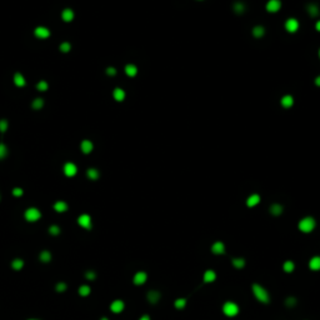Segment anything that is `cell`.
<instances>
[{
  "label": "cell",
  "mask_w": 320,
  "mask_h": 320,
  "mask_svg": "<svg viewBox=\"0 0 320 320\" xmlns=\"http://www.w3.org/2000/svg\"><path fill=\"white\" fill-rule=\"evenodd\" d=\"M81 150H83V153H85V154H89L92 150H93V143L92 141H89V140H84L83 143H81Z\"/></svg>",
  "instance_id": "obj_18"
},
{
  "label": "cell",
  "mask_w": 320,
  "mask_h": 320,
  "mask_svg": "<svg viewBox=\"0 0 320 320\" xmlns=\"http://www.w3.org/2000/svg\"><path fill=\"white\" fill-rule=\"evenodd\" d=\"M35 35H36L38 38L45 39V38H48V36L50 35V31H49V29H46V28H44V26H39V28L35 29Z\"/></svg>",
  "instance_id": "obj_13"
},
{
  "label": "cell",
  "mask_w": 320,
  "mask_h": 320,
  "mask_svg": "<svg viewBox=\"0 0 320 320\" xmlns=\"http://www.w3.org/2000/svg\"><path fill=\"white\" fill-rule=\"evenodd\" d=\"M259 203H260V197H259L258 194H253V195H250V197L246 199V205H248L249 208H253V207L258 205Z\"/></svg>",
  "instance_id": "obj_14"
},
{
  "label": "cell",
  "mask_w": 320,
  "mask_h": 320,
  "mask_svg": "<svg viewBox=\"0 0 320 320\" xmlns=\"http://www.w3.org/2000/svg\"><path fill=\"white\" fill-rule=\"evenodd\" d=\"M102 320H108V319H107V318H103V319H102Z\"/></svg>",
  "instance_id": "obj_49"
},
{
  "label": "cell",
  "mask_w": 320,
  "mask_h": 320,
  "mask_svg": "<svg viewBox=\"0 0 320 320\" xmlns=\"http://www.w3.org/2000/svg\"><path fill=\"white\" fill-rule=\"evenodd\" d=\"M79 294L83 295V296L89 295V294H90V288H89L88 285H81V286L79 288Z\"/></svg>",
  "instance_id": "obj_30"
},
{
  "label": "cell",
  "mask_w": 320,
  "mask_h": 320,
  "mask_svg": "<svg viewBox=\"0 0 320 320\" xmlns=\"http://www.w3.org/2000/svg\"><path fill=\"white\" fill-rule=\"evenodd\" d=\"M319 56H320V50H319Z\"/></svg>",
  "instance_id": "obj_50"
},
{
  "label": "cell",
  "mask_w": 320,
  "mask_h": 320,
  "mask_svg": "<svg viewBox=\"0 0 320 320\" xmlns=\"http://www.w3.org/2000/svg\"><path fill=\"white\" fill-rule=\"evenodd\" d=\"M264 33H265V30H264V28L261 25H258V26H255L253 29V34H254L255 38H261L264 35Z\"/></svg>",
  "instance_id": "obj_27"
},
{
  "label": "cell",
  "mask_w": 320,
  "mask_h": 320,
  "mask_svg": "<svg viewBox=\"0 0 320 320\" xmlns=\"http://www.w3.org/2000/svg\"><path fill=\"white\" fill-rule=\"evenodd\" d=\"M315 226H317V221H315V219L312 218V216H305V218H303V219L299 221V224H298V228H299V230H300L302 233H312V231L315 229Z\"/></svg>",
  "instance_id": "obj_2"
},
{
  "label": "cell",
  "mask_w": 320,
  "mask_h": 320,
  "mask_svg": "<svg viewBox=\"0 0 320 320\" xmlns=\"http://www.w3.org/2000/svg\"><path fill=\"white\" fill-rule=\"evenodd\" d=\"M315 85H318V87H320V75L315 79Z\"/></svg>",
  "instance_id": "obj_47"
},
{
  "label": "cell",
  "mask_w": 320,
  "mask_h": 320,
  "mask_svg": "<svg viewBox=\"0 0 320 320\" xmlns=\"http://www.w3.org/2000/svg\"><path fill=\"white\" fill-rule=\"evenodd\" d=\"M308 11H309V14H310L312 16H315V15H318V13H319L317 5H313V4L308 6Z\"/></svg>",
  "instance_id": "obj_33"
},
{
  "label": "cell",
  "mask_w": 320,
  "mask_h": 320,
  "mask_svg": "<svg viewBox=\"0 0 320 320\" xmlns=\"http://www.w3.org/2000/svg\"><path fill=\"white\" fill-rule=\"evenodd\" d=\"M251 289H253V294L254 296L260 302V303H264V304H268L270 302V295L268 293V290L265 288H263L260 284H253L251 285Z\"/></svg>",
  "instance_id": "obj_1"
},
{
  "label": "cell",
  "mask_w": 320,
  "mask_h": 320,
  "mask_svg": "<svg viewBox=\"0 0 320 320\" xmlns=\"http://www.w3.org/2000/svg\"><path fill=\"white\" fill-rule=\"evenodd\" d=\"M13 268L15 269V270H20L21 268H23V265H24V261L21 260V259H15L14 261H13Z\"/></svg>",
  "instance_id": "obj_31"
},
{
  "label": "cell",
  "mask_w": 320,
  "mask_h": 320,
  "mask_svg": "<svg viewBox=\"0 0 320 320\" xmlns=\"http://www.w3.org/2000/svg\"><path fill=\"white\" fill-rule=\"evenodd\" d=\"M223 313L226 315V317H235L238 315L239 313V305L234 302H226L224 305H223Z\"/></svg>",
  "instance_id": "obj_3"
},
{
  "label": "cell",
  "mask_w": 320,
  "mask_h": 320,
  "mask_svg": "<svg viewBox=\"0 0 320 320\" xmlns=\"http://www.w3.org/2000/svg\"><path fill=\"white\" fill-rule=\"evenodd\" d=\"M14 83H15L16 87H24L25 85V79H24V76L21 74L18 73V74L14 75Z\"/></svg>",
  "instance_id": "obj_24"
},
{
  "label": "cell",
  "mask_w": 320,
  "mask_h": 320,
  "mask_svg": "<svg viewBox=\"0 0 320 320\" xmlns=\"http://www.w3.org/2000/svg\"><path fill=\"white\" fill-rule=\"evenodd\" d=\"M40 216H41V214L36 208H30L25 212V218L29 221H36L38 219H40Z\"/></svg>",
  "instance_id": "obj_4"
},
{
  "label": "cell",
  "mask_w": 320,
  "mask_h": 320,
  "mask_svg": "<svg viewBox=\"0 0 320 320\" xmlns=\"http://www.w3.org/2000/svg\"><path fill=\"white\" fill-rule=\"evenodd\" d=\"M49 231H50V234H53V235H58V234L60 233V228L56 226V225H51L50 229H49Z\"/></svg>",
  "instance_id": "obj_37"
},
{
  "label": "cell",
  "mask_w": 320,
  "mask_h": 320,
  "mask_svg": "<svg viewBox=\"0 0 320 320\" xmlns=\"http://www.w3.org/2000/svg\"><path fill=\"white\" fill-rule=\"evenodd\" d=\"M280 8H281L280 0H269L268 4H266V10L269 13H276Z\"/></svg>",
  "instance_id": "obj_7"
},
{
  "label": "cell",
  "mask_w": 320,
  "mask_h": 320,
  "mask_svg": "<svg viewBox=\"0 0 320 320\" xmlns=\"http://www.w3.org/2000/svg\"><path fill=\"white\" fill-rule=\"evenodd\" d=\"M50 259H51V254H50L48 250H44V251L40 254V260H41V261L48 263V261H50Z\"/></svg>",
  "instance_id": "obj_29"
},
{
  "label": "cell",
  "mask_w": 320,
  "mask_h": 320,
  "mask_svg": "<svg viewBox=\"0 0 320 320\" xmlns=\"http://www.w3.org/2000/svg\"><path fill=\"white\" fill-rule=\"evenodd\" d=\"M315 29H317L318 31H320V20L317 23V24H315Z\"/></svg>",
  "instance_id": "obj_48"
},
{
  "label": "cell",
  "mask_w": 320,
  "mask_h": 320,
  "mask_svg": "<svg viewBox=\"0 0 320 320\" xmlns=\"http://www.w3.org/2000/svg\"><path fill=\"white\" fill-rule=\"evenodd\" d=\"M124 303L121 302V300H114L113 303H111V305H110V309H111V312L113 313H121L123 310H124Z\"/></svg>",
  "instance_id": "obj_11"
},
{
  "label": "cell",
  "mask_w": 320,
  "mask_h": 320,
  "mask_svg": "<svg viewBox=\"0 0 320 320\" xmlns=\"http://www.w3.org/2000/svg\"><path fill=\"white\" fill-rule=\"evenodd\" d=\"M13 194H14L15 197H21V195H23V190H21L20 188H15V189L13 190Z\"/></svg>",
  "instance_id": "obj_43"
},
{
  "label": "cell",
  "mask_w": 320,
  "mask_h": 320,
  "mask_svg": "<svg viewBox=\"0 0 320 320\" xmlns=\"http://www.w3.org/2000/svg\"><path fill=\"white\" fill-rule=\"evenodd\" d=\"M174 307H175L176 309H179V310L184 309V308L186 307V299H184V298H179V299H176V300H175V303H174Z\"/></svg>",
  "instance_id": "obj_26"
},
{
  "label": "cell",
  "mask_w": 320,
  "mask_h": 320,
  "mask_svg": "<svg viewBox=\"0 0 320 320\" xmlns=\"http://www.w3.org/2000/svg\"><path fill=\"white\" fill-rule=\"evenodd\" d=\"M6 154H8V149H6V146H5L4 144H0V159L5 158V156H6Z\"/></svg>",
  "instance_id": "obj_36"
},
{
  "label": "cell",
  "mask_w": 320,
  "mask_h": 320,
  "mask_svg": "<svg viewBox=\"0 0 320 320\" xmlns=\"http://www.w3.org/2000/svg\"><path fill=\"white\" fill-rule=\"evenodd\" d=\"M107 73L109 75H115V74H116V70H115L114 68H108Z\"/></svg>",
  "instance_id": "obj_45"
},
{
  "label": "cell",
  "mask_w": 320,
  "mask_h": 320,
  "mask_svg": "<svg viewBox=\"0 0 320 320\" xmlns=\"http://www.w3.org/2000/svg\"><path fill=\"white\" fill-rule=\"evenodd\" d=\"M113 95H114V99L118 100V102H123V100L125 99V92H124L123 89H119V88L114 90Z\"/></svg>",
  "instance_id": "obj_17"
},
{
  "label": "cell",
  "mask_w": 320,
  "mask_h": 320,
  "mask_svg": "<svg viewBox=\"0 0 320 320\" xmlns=\"http://www.w3.org/2000/svg\"><path fill=\"white\" fill-rule=\"evenodd\" d=\"M38 89H39V90H41V92L46 90V89H48V84H46V81H40V83L38 84Z\"/></svg>",
  "instance_id": "obj_40"
},
{
  "label": "cell",
  "mask_w": 320,
  "mask_h": 320,
  "mask_svg": "<svg viewBox=\"0 0 320 320\" xmlns=\"http://www.w3.org/2000/svg\"><path fill=\"white\" fill-rule=\"evenodd\" d=\"M309 268L312 270H320V256H313L309 261Z\"/></svg>",
  "instance_id": "obj_16"
},
{
  "label": "cell",
  "mask_w": 320,
  "mask_h": 320,
  "mask_svg": "<svg viewBox=\"0 0 320 320\" xmlns=\"http://www.w3.org/2000/svg\"><path fill=\"white\" fill-rule=\"evenodd\" d=\"M203 279H204L205 283H213L216 279V273L214 270H207L203 275Z\"/></svg>",
  "instance_id": "obj_15"
},
{
  "label": "cell",
  "mask_w": 320,
  "mask_h": 320,
  "mask_svg": "<svg viewBox=\"0 0 320 320\" xmlns=\"http://www.w3.org/2000/svg\"><path fill=\"white\" fill-rule=\"evenodd\" d=\"M233 266H235L236 269H243L244 266H245V259H243V258H235V259H233Z\"/></svg>",
  "instance_id": "obj_23"
},
{
  "label": "cell",
  "mask_w": 320,
  "mask_h": 320,
  "mask_svg": "<svg viewBox=\"0 0 320 320\" xmlns=\"http://www.w3.org/2000/svg\"><path fill=\"white\" fill-rule=\"evenodd\" d=\"M43 104H44L43 99H35V100L33 102V108H34V109H40V108L43 107Z\"/></svg>",
  "instance_id": "obj_35"
},
{
  "label": "cell",
  "mask_w": 320,
  "mask_h": 320,
  "mask_svg": "<svg viewBox=\"0 0 320 320\" xmlns=\"http://www.w3.org/2000/svg\"><path fill=\"white\" fill-rule=\"evenodd\" d=\"M85 276H87L89 280H94L97 275H95V273H94V271H92V270H90V271H88V273L85 274Z\"/></svg>",
  "instance_id": "obj_42"
},
{
  "label": "cell",
  "mask_w": 320,
  "mask_h": 320,
  "mask_svg": "<svg viewBox=\"0 0 320 320\" xmlns=\"http://www.w3.org/2000/svg\"><path fill=\"white\" fill-rule=\"evenodd\" d=\"M64 173L66 176H74L76 174V166L73 163H68L64 165Z\"/></svg>",
  "instance_id": "obj_12"
},
{
  "label": "cell",
  "mask_w": 320,
  "mask_h": 320,
  "mask_svg": "<svg viewBox=\"0 0 320 320\" xmlns=\"http://www.w3.org/2000/svg\"><path fill=\"white\" fill-rule=\"evenodd\" d=\"M295 269V264L291 261V260H286L284 264H283V270L285 273H293Z\"/></svg>",
  "instance_id": "obj_19"
},
{
  "label": "cell",
  "mask_w": 320,
  "mask_h": 320,
  "mask_svg": "<svg viewBox=\"0 0 320 320\" xmlns=\"http://www.w3.org/2000/svg\"><path fill=\"white\" fill-rule=\"evenodd\" d=\"M146 279H148V274H146L145 271H138V273L134 275L133 281H134L135 285H141V284H144V283L146 281Z\"/></svg>",
  "instance_id": "obj_6"
},
{
  "label": "cell",
  "mask_w": 320,
  "mask_h": 320,
  "mask_svg": "<svg viewBox=\"0 0 320 320\" xmlns=\"http://www.w3.org/2000/svg\"><path fill=\"white\" fill-rule=\"evenodd\" d=\"M8 129V121L6 120H0V131H5Z\"/></svg>",
  "instance_id": "obj_41"
},
{
  "label": "cell",
  "mask_w": 320,
  "mask_h": 320,
  "mask_svg": "<svg viewBox=\"0 0 320 320\" xmlns=\"http://www.w3.org/2000/svg\"><path fill=\"white\" fill-rule=\"evenodd\" d=\"M88 176H89L90 179L95 180V179L99 178V171L95 170V169H89V170H88Z\"/></svg>",
  "instance_id": "obj_32"
},
{
  "label": "cell",
  "mask_w": 320,
  "mask_h": 320,
  "mask_svg": "<svg viewBox=\"0 0 320 320\" xmlns=\"http://www.w3.org/2000/svg\"><path fill=\"white\" fill-rule=\"evenodd\" d=\"M234 10H235L236 13H241V11L244 10V5L240 4V3H236V4L234 5Z\"/></svg>",
  "instance_id": "obj_39"
},
{
  "label": "cell",
  "mask_w": 320,
  "mask_h": 320,
  "mask_svg": "<svg viewBox=\"0 0 320 320\" xmlns=\"http://www.w3.org/2000/svg\"><path fill=\"white\" fill-rule=\"evenodd\" d=\"M299 28V21L296 19H288L285 21V29L289 31V33H295Z\"/></svg>",
  "instance_id": "obj_5"
},
{
  "label": "cell",
  "mask_w": 320,
  "mask_h": 320,
  "mask_svg": "<svg viewBox=\"0 0 320 320\" xmlns=\"http://www.w3.org/2000/svg\"><path fill=\"white\" fill-rule=\"evenodd\" d=\"M54 209H55L56 212H59V213H63V212H65V210L68 209V205H66V203H64V202H58V203H55Z\"/></svg>",
  "instance_id": "obj_28"
},
{
  "label": "cell",
  "mask_w": 320,
  "mask_h": 320,
  "mask_svg": "<svg viewBox=\"0 0 320 320\" xmlns=\"http://www.w3.org/2000/svg\"><path fill=\"white\" fill-rule=\"evenodd\" d=\"M139 320H151V319H150V317H149V315H143V317H141Z\"/></svg>",
  "instance_id": "obj_46"
},
{
  "label": "cell",
  "mask_w": 320,
  "mask_h": 320,
  "mask_svg": "<svg viewBox=\"0 0 320 320\" xmlns=\"http://www.w3.org/2000/svg\"><path fill=\"white\" fill-rule=\"evenodd\" d=\"M78 221H79V224H80L83 228H85V229H92V219H90L89 215H87V214L80 215L79 219H78Z\"/></svg>",
  "instance_id": "obj_9"
},
{
  "label": "cell",
  "mask_w": 320,
  "mask_h": 320,
  "mask_svg": "<svg viewBox=\"0 0 320 320\" xmlns=\"http://www.w3.org/2000/svg\"><path fill=\"white\" fill-rule=\"evenodd\" d=\"M212 251L213 254H216V255H221L225 253V245L223 241H215L213 245H212Z\"/></svg>",
  "instance_id": "obj_8"
},
{
  "label": "cell",
  "mask_w": 320,
  "mask_h": 320,
  "mask_svg": "<svg viewBox=\"0 0 320 320\" xmlns=\"http://www.w3.org/2000/svg\"><path fill=\"white\" fill-rule=\"evenodd\" d=\"M270 213L273 214V215H275V216H278V215H280V214L283 213V207L280 204H273L270 207Z\"/></svg>",
  "instance_id": "obj_25"
},
{
  "label": "cell",
  "mask_w": 320,
  "mask_h": 320,
  "mask_svg": "<svg viewBox=\"0 0 320 320\" xmlns=\"http://www.w3.org/2000/svg\"><path fill=\"white\" fill-rule=\"evenodd\" d=\"M61 16H63V20H64V21H71L73 18H74V13H73V10H70V9H65V10L63 11Z\"/></svg>",
  "instance_id": "obj_21"
},
{
  "label": "cell",
  "mask_w": 320,
  "mask_h": 320,
  "mask_svg": "<svg viewBox=\"0 0 320 320\" xmlns=\"http://www.w3.org/2000/svg\"><path fill=\"white\" fill-rule=\"evenodd\" d=\"M60 50L64 51V53L69 51V50H70V44H69V43H63V44L60 45Z\"/></svg>",
  "instance_id": "obj_38"
},
{
  "label": "cell",
  "mask_w": 320,
  "mask_h": 320,
  "mask_svg": "<svg viewBox=\"0 0 320 320\" xmlns=\"http://www.w3.org/2000/svg\"><path fill=\"white\" fill-rule=\"evenodd\" d=\"M293 104H294V99H293L291 95H285V97H283V99H281V105H283V107L290 108Z\"/></svg>",
  "instance_id": "obj_20"
},
{
  "label": "cell",
  "mask_w": 320,
  "mask_h": 320,
  "mask_svg": "<svg viewBox=\"0 0 320 320\" xmlns=\"http://www.w3.org/2000/svg\"><path fill=\"white\" fill-rule=\"evenodd\" d=\"M125 73H126V75H129V76H135L136 73H138V69H136L135 65L129 64V65L125 66Z\"/></svg>",
  "instance_id": "obj_22"
},
{
  "label": "cell",
  "mask_w": 320,
  "mask_h": 320,
  "mask_svg": "<svg viewBox=\"0 0 320 320\" xmlns=\"http://www.w3.org/2000/svg\"><path fill=\"white\" fill-rule=\"evenodd\" d=\"M146 298H148V300H149L150 304H156V303L160 300V293H159L158 290H150V291L148 293Z\"/></svg>",
  "instance_id": "obj_10"
},
{
  "label": "cell",
  "mask_w": 320,
  "mask_h": 320,
  "mask_svg": "<svg viewBox=\"0 0 320 320\" xmlns=\"http://www.w3.org/2000/svg\"><path fill=\"white\" fill-rule=\"evenodd\" d=\"M295 304H296V299H295V298H293V296H289V298L285 300V305H286V307H289V308L294 307Z\"/></svg>",
  "instance_id": "obj_34"
},
{
  "label": "cell",
  "mask_w": 320,
  "mask_h": 320,
  "mask_svg": "<svg viewBox=\"0 0 320 320\" xmlns=\"http://www.w3.org/2000/svg\"><path fill=\"white\" fill-rule=\"evenodd\" d=\"M56 290L58 291H64V290H66V285L64 283H60V284L56 285Z\"/></svg>",
  "instance_id": "obj_44"
}]
</instances>
